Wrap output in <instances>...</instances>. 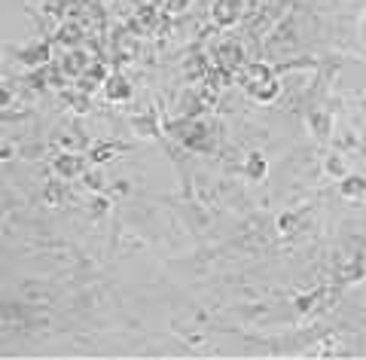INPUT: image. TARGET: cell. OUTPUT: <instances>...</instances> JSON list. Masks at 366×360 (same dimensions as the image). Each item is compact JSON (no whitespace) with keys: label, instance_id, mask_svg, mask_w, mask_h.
<instances>
[{"label":"cell","instance_id":"obj_1","mask_svg":"<svg viewBox=\"0 0 366 360\" xmlns=\"http://www.w3.org/2000/svg\"><path fill=\"white\" fill-rule=\"evenodd\" d=\"M104 95L107 101H128L132 98V83L122 73H113V77L104 80Z\"/></svg>","mask_w":366,"mask_h":360},{"label":"cell","instance_id":"obj_2","mask_svg":"<svg viewBox=\"0 0 366 360\" xmlns=\"http://www.w3.org/2000/svg\"><path fill=\"white\" fill-rule=\"evenodd\" d=\"M339 193H342L345 199H351V202H361L366 195V178L363 174H348V178L339 183Z\"/></svg>","mask_w":366,"mask_h":360},{"label":"cell","instance_id":"obj_3","mask_svg":"<svg viewBox=\"0 0 366 360\" xmlns=\"http://www.w3.org/2000/svg\"><path fill=\"white\" fill-rule=\"evenodd\" d=\"M241 10V0H217L214 3V19L220 25H232L235 16H239Z\"/></svg>","mask_w":366,"mask_h":360},{"label":"cell","instance_id":"obj_4","mask_svg":"<svg viewBox=\"0 0 366 360\" xmlns=\"http://www.w3.org/2000/svg\"><path fill=\"white\" fill-rule=\"evenodd\" d=\"M52 165H56V174H61V178H73V174L83 171V162L77 156H58Z\"/></svg>","mask_w":366,"mask_h":360},{"label":"cell","instance_id":"obj_5","mask_svg":"<svg viewBox=\"0 0 366 360\" xmlns=\"http://www.w3.org/2000/svg\"><path fill=\"white\" fill-rule=\"evenodd\" d=\"M244 171H247V178H250V180H263V178H266V171H269L266 156L250 153V156H247V165H244Z\"/></svg>","mask_w":366,"mask_h":360}]
</instances>
